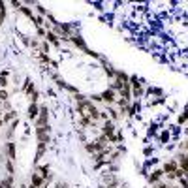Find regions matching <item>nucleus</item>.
<instances>
[{
    "instance_id": "5",
    "label": "nucleus",
    "mask_w": 188,
    "mask_h": 188,
    "mask_svg": "<svg viewBox=\"0 0 188 188\" xmlns=\"http://www.w3.org/2000/svg\"><path fill=\"white\" fill-rule=\"evenodd\" d=\"M8 152H10V158H15V147H13V143L8 145Z\"/></svg>"
},
{
    "instance_id": "4",
    "label": "nucleus",
    "mask_w": 188,
    "mask_h": 188,
    "mask_svg": "<svg viewBox=\"0 0 188 188\" xmlns=\"http://www.w3.org/2000/svg\"><path fill=\"white\" fill-rule=\"evenodd\" d=\"M0 188H11V177H8L6 181L0 183Z\"/></svg>"
},
{
    "instance_id": "1",
    "label": "nucleus",
    "mask_w": 188,
    "mask_h": 188,
    "mask_svg": "<svg viewBox=\"0 0 188 188\" xmlns=\"http://www.w3.org/2000/svg\"><path fill=\"white\" fill-rule=\"evenodd\" d=\"M45 119H47V109L41 107V111H40V126H45Z\"/></svg>"
},
{
    "instance_id": "6",
    "label": "nucleus",
    "mask_w": 188,
    "mask_h": 188,
    "mask_svg": "<svg viewBox=\"0 0 188 188\" xmlns=\"http://www.w3.org/2000/svg\"><path fill=\"white\" fill-rule=\"evenodd\" d=\"M0 87H6V75H0Z\"/></svg>"
},
{
    "instance_id": "7",
    "label": "nucleus",
    "mask_w": 188,
    "mask_h": 188,
    "mask_svg": "<svg viewBox=\"0 0 188 188\" xmlns=\"http://www.w3.org/2000/svg\"><path fill=\"white\" fill-rule=\"evenodd\" d=\"M47 40H51L53 43H57V38H55V34H47Z\"/></svg>"
},
{
    "instance_id": "3",
    "label": "nucleus",
    "mask_w": 188,
    "mask_h": 188,
    "mask_svg": "<svg viewBox=\"0 0 188 188\" xmlns=\"http://www.w3.org/2000/svg\"><path fill=\"white\" fill-rule=\"evenodd\" d=\"M38 115V107L36 106H34V103H32V106L28 107V117H30V119H34V117H36Z\"/></svg>"
},
{
    "instance_id": "2",
    "label": "nucleus",
    "mask_w": 188,
    "mask_h": 188,
    "mask_svg": "<svg viewBox=\"0 0 188 188\" xmlns=\"http://www.w3.org/2000/svg\"><path fill=\"white\" fill-rule=\"evenodd\" d=\"M113 90H106V92H103V96H102V100H106V102H113L115 98H113Z\"/></svg>"
}]
</instances>
